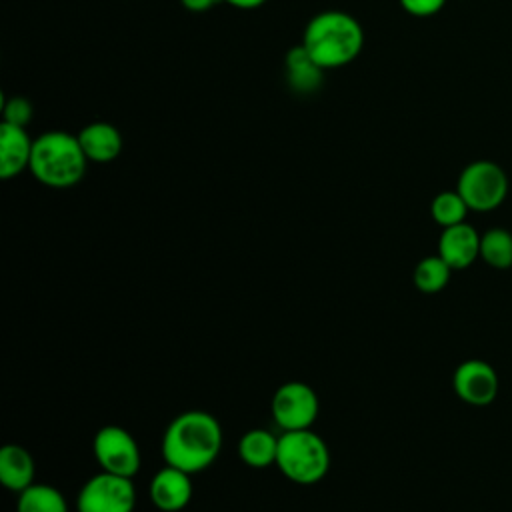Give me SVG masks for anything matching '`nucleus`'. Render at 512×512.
Returning <instances> with one entry per match:
<instances>
[{"label": "nucleus", "instance_id": "f3484780", "mask_svg": "<svg viewBox=\"0 0 512 512\" xmlns=\"http://www.w3.org/2000/svg\"><path fill=\"white\" fill-rule=\"evenodd\" d=\"M16 512H68V504L58 488L34 482L18 494Z\"/></svg>", "mask_w": 512, "mask_h": 512}, {"label": "nucleus", "instance_id": "39448f33", "mask_svg": "<svg viewBox=\"0 0 512 512\" xmlns=\"http://www.w3.org/2000/svg\"><path fill=\"white\" fill-rule=\"evenodd\" d=\"M458 194L470 210L490 212L508 196V176L504 168L492 160H474L458 176Z\"/></svg>", "mask_w": 512, "mask_h": 512}, {"label": "nucleus", "instance_id": "ddd939ff", "mask_svg": "<svg viewBox=\"0 0 512 512\" xmlns=\"http://www.w3.org/2000/svg\"><path fill=\"white\" fill-rule=\"evenodd\" d=\"M76 136L88 162L108 164L116 160L122 152V134L110 122H104V120L90 122Z\"/></svg>", "mask_w": 512, "mask_h": 512}, {"label": "nucleus", "instance_id": "2eb2a0df", "mask_svg": "<svg viewBox=\"0 0 512 512\" xmlns=\"http://www.w3.org/2000/svg\"><path fill=\"white\" fill-rule=\"evenodd\" d=\"M284 68H286V82L294 92L310 94L322 84L324 68H320L314 62V58L306 52L302 44L288 50Z\"/></svg>", "mask_w": 512, "mask_h": 512}, {"label": "nucleus", "instance_id": "a211bd4d", "mask_svg": "<svg viewBox=\"0 0 512 512\" xmlns=\"http://www.w3.org/2000/svg\"><path fill=\"white\" fill-rule=\"evenodd\" d=\"M480 258L496 268L506 270L512 266V234L506 228H490L480 236Z\"/></svg>", "mask_w": 512, "mask_h": 512}, {"label": "nucleus", "instance_id": "1a4fd4ad", "mask_svg": "<svg viewBox=\"0 0 512 512\" xmlns=\"http://www.w3.org/2000/svg\"><path fill=\"white\" fill-rule=\"evenodd\" d=\"M452 386L456 396L466 404L488 406L498 394V374L484 360H464L454 370Z\"/></svg>", "mask_w": 512, "mask_h": 512}, {"label": "nucleus", "instance_id": "7ed1b4c3", "mask_svg": "<svg viewBox=\"0 0 512 512\" xmlns=\"http://www.w3.org/2000/svg\"><path fill=\"white\" fill-rule=\"evenodd\" d=\"M88 158L78 136L64 130H50L34 138L30 172L50 188H70L78 184L86 172Z\"/></svg>", "mask_w": 512, "mask_h": 512}, {"label": "nucleus", "instance_id": "dca6fc26", "mask_svg": "<svg viewBox=\"0 0 512 512\" xmlns=\"http://www.w3.org/2000/svg\"><path fill=\"white\" fill-rule=\"evenodd\" d=\"M278 454V436L264 428L248 430L238 442V456L244 464L252 468H266L276 464Z\"/></svg>", "mask_w": 512, "mask_h": 512}, {"label": "nucleus", "instance_id": "20e7f679", "mask_svg": "<svg viewBox=\"0 0 512 512\" xmlns=\"http://www.w3.org/2000/svg\"><path fill=\"white\" fill-rule=\"evenodd\" d=\"M276 466L296 484H316L328 472L330 452L322 436L310 428L288 430L278 436Z\"/></svg>", "mask_w": 512, "mask_h": 512}, {"label": "nucleus", "instance_id": "f8f14e48", "mask_svg": "<svg viewBox=\"0 0 512 512\" xmlns=\"http://www.w3.org/2000/svg\"><path fill=\"white\" fill-rule=\"evenodd\" d=\"M34 140L26 128L14 124H0V178L10 180L30 168Z\"/></svg>", "mask_w": 512, "mask_h": 512}, {"label": "nucleus", "instance_id": "4468645a", "mask_svg": "<svg viewBox=\"0 0 512 512\" xmlns=\"http://www.w3.org/2000/svg\"><path fill=\"white\" fill-rule=\"evenodd\" d=\"M34 458L32 454L18 446V444H6L0 450V482L10 492H22L28 486L34 484Z\"/></svg>", "mask_w": 512, "mask_h": 512}, {"label": "nucleus", "instance_id": "6e6552de", "mask_svg": "<svg viewBox=\"0 0 512 512\" xmlns=\"http://www.w3.org/2000/svg\"><path fill=\"white\" fill-rule=\"evenodd\" d=\"M272 418L282 428L288 430H304L310 428L318 416L320 404L316 392L304 382H286L272 396Z\"/></svg>", "mask_w": 512, "mask_h": 512}, {"label": "nucleus", "instance_id": "5701e85b", "mask_svg": "<svg viewBox=\"0 0 512 512\" xmlns=\"http://www.w3.org/2000/svg\"><path fill=\"white\" fill-rule=\"evenodd\" d=\"M182 2V6L186 8V10H190V12H206V10H210V8H214L218 2H222V0H180Z\"/></svg>", "mask_w": 512, "mask_h": 512}, {"label": "nucleus", "instance_id": "aec40b11", "mask_svg": "<svg viewBox=\"0 0 512 512\" xmlns=\"http://www.w3.org/2000/svg\"><path fill=\"white\" fill-rule=\"evenodd\" d=\"M468 210L470 208L464 202V198L458 194V190H444V192L436 194L432 204H430L432 220L436 224H440L442 228H448V226L464 222Z\"/></svg>", "mask_w": 512, "mask_h": 512}, {"label": "nucleus", "instance_id": "4be33fe9", "mask_svg": "<svg viewBox=\"0 0 512 512\" xmlns=\"http://www.w3.org/2000/svg\"><path fill=\"white\" fill-rule=\"evenodd\" d=\"M398 2L404 8V12H408L410 16H416V18L434 16L446 4V0H398Z\"/></svg>", "mask_w": 512, "mask_h": 512}, {"label": "nucleus", "instance_id": "f257e3e1", "mask_svg": "<svg viewBox=\"0 0 512 512\" xmlns=\"http://www.w3.org/2000/svg\"><path fill=\"white\" fill-rule=\"evenodd\" d=\"M220 446L222 428L218 420L204 410L178 414L162 436L164 462L188 474L208 468L218 458Z\"/></svg>", "mask_w": 512, "mask_h": 512}, {"label": "nucleus", "instance_id": "b1692460", "mask_svg": "<svg viewBox=\"0 0 512 512\" xmlns=\"http://www.w3.org/2000/svg\"><path fill=\"white\" fill-rule=\"evenodd\" d=\"M234 8H240V10H254L258 6H262L266 0H222Z\"/></svg>", "mask_w": 512, "mask_h": 512}, {"label": "nucleus", "instance_id": "423d86ee", "mask_svg": "<svg viewBox=\"0 0 512 512\" xmlns=\"http://www.w3.org/2000/svg\"><path fill=\"white\" fill-rule=\"evenodd\" d=\"M136 490L132 478L98 472L84 482L76 498L78 512H134Z\"/></svg>", "mask_w": 512, "mask_h": 512}, {"label": "nucleus", "instance_id": "9b49d317", "mask_svg": "<svg viewBox=\"0 0 512 512\" xmlns=\"http://www.w3.org/2000/svg\"><path fill=\"white\" fill-rule=\"evenodd\" d=\"M438 256L452 270L468 268L480 258V234L466 222L444 228L438 238Z\"/></svg>", "mask_w": 512, "mask_h": 512}, {"label": "nucleus", "instance_id": "9d476101", "mask_svg": "<svg viewBox=\"0 0 512 512\" xmlns=\"http://www.w3.org/2000/svg\"><path fill=\"white\" fill-rule=\"evenodd\" d=\"M192 474L166 464L150 480V500L162 512H178L192 500Z\"/></svg>", "mask_w": 512, "mask_h": 512}, {"label": "nucleus", "instance_id": "0eeeda50", "mask_svg": "<svg viewBox=\"0 0 512 512\" xmlns=\"http://www.w3.org/2000/svg\"><path fill=\"white\" fill-rule=\"evenodd\" d=\"M94 458L104 472L132 478L140 470V448L122 426H102L92 442Z\"/></svg>", "mask_w": 512, "mask_h": 512}, {"label": "nucleus", "instance_id": "f03ea898", "mask_svg": "<svg viewBox=\"0 0 512 512\" xmlns=\"http://www.w3.org/2000/svg\"><path fill=\"white\" fill-rule=\"evenodd\" d=\"M302 46L320 68H342L360 54L364 32L352 14L324 10L308 20L302 34Z\"/></svg>", "mask_w": 512, "mask_h": 512}, {"label": "nucleus", "instance_id": "412c9836", "mask_svg": "<svg viewBox=\"0 0 512 512\" xmlns=\"http://www.w3.org/2000/svg\"><path fill=\"white\" fill-rule=\"evenodd\" d=\"M34 116V106L26 96H10L2 102V122L26 128Z\"/></svg>", "mask_w": 512, "mask_h": 512}, {"label": "nucleus", "instance_id": "6ab92c4d", "mask_svg": "<svg viewBox=\"0 0 512 512\" xmlns=\"http://www.w3.org/2000/svg\"><path fill=\"white\" fill-rule=\"evenodd\" d=\"M450 274H452V268L436 254V256H426L416 264L412 280L420 292L434 294L448 284Z\"/></svg>", "mask_w": 512, "mask_h": 512}]
</instances>
